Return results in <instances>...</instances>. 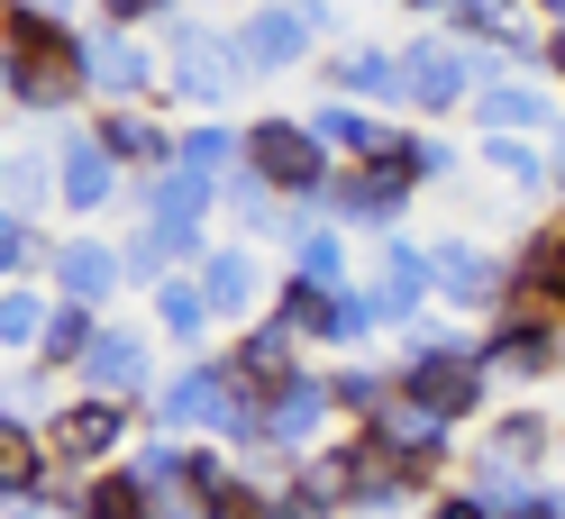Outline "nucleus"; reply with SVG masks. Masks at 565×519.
Wrapping results in <instances>:
<instances>
[{
	"instance_id": "nucleus-1",
	"label": "nucleus",
	"mask_w": 565,
	"mask_h": 519,
	"mask_svg": "<svg viewBox=\"0 0 565 519\" xmlns=\"http://www.w3.org/2000/svg\"><path fill=\"white\" fill-rule=\"evenodd\" d=\"M393 374H402V392H411V401H429L438 420H456V429H466L475 410H483V392H492L483 337H456V328H438V320H419V328L402 337Z\"/></svg>"
},
{
	"instance_id": "nucleus-2",
	"label": "nucleus",
	"mask_w": 565,
	"mask_h": 519,
	"mask_svg": "<svg viewBox=\"0 0 565 519\" xmlns=\"http://www.w3.org/2000/svg\"><path fill=\"white\" fill-rule=\"evenodd\" d=\"M246 173H265L282 201H310V210H320V192L338 183V155L310 137V119L265 110V119H246Z\"/></svg>"
},
{
	"instance_id": "nucleus-3",
	"label": "nucleus",
	"mask_w": 565,
	"mask_h": 519,
	"mask_svg": "<svg viewBox=\"0 0 565 519\" xmlns=\"http://www.w3.org/2000/svg\"><path fill=\"white\" fill-rule=\"evenodd\" d=\"M83 91H92V110H156L164 46L128 37V28H110V19H92L83 28Z\"/></svg>"
},
{
	"instance_id": "nucleus-4",
	"label": "nucleus",
	"mask_w": 565,
	"mask_h": 519,
	"mask_svg": "<svg viewBox=\"0 0 565 519\" xmlns=\"http://www.w3.org/2000/svg\"><path fill=\"white\" fill-rule=\"evenodd\" d=\"M237 55H228V28H210V19H173L164 28V91L173 100H192L201 119H220L228 100H237Z\"/></svg>"
},
{
	"instance_id": "nucleus-5",
	"label": "nucleus",
	"mask_w": 565,
	"mask_h": 519,
	"mask_svg": "<svg viewBox=\"0 0 565 519\" xmlns=\"http://www.w3.org/2000/svg\"><path fill=\"white\" fill-rule=\"evenodd\" d=\"M46 446H55V465L74 474V483H92V474H110V465H128V446H137V420H128V401H100V392H74L46 420Z\"/></svg>"
},
{
	"instance_id": "nucleus-6",
	"label": "nucleus",
	"mask_w": 565,
	"mask_h": 519,
	"mask_svg": "<svg viewBox=\"0 0 565 519\" xmlns=\"http://www.w3.org/2000/svg\"><path fill=\"white\" fill-rule=\"evenodd\" d=\"M429 264H438V301L456 310V320H502V310H520V273L511 256L475 247V237H429Z\"/></svg>"
},
{
	"instance_id": "nucleus-7",
	"label": "nucleus",
	"mask_w": 565,
	"mask_h": 519,
	"mask_svg": "<svg viewBox=\"0 0 565 519\" xmlns=\"http://www.w3.org/2000/svg\"><path fill=\"white\" fill-rule=\"evenodd\" d=\"M411 173L402 164H338V183L320 192V219H338V228H365V237H402V219H411Z\"/></svg>"
},
{
	"instance_id": "nucleus-8",
	"label": "nucleus",
	"mask_w": 565,
	"mask_h": 519,
	"mask_svg": "<svg viewBox=\"0 0 565 519\" xmlns=\"http://www.w3.org/2000/svg\"><path fill=\"white\" fill-rule=\"evenodd\" d=\"M156 328H128V320H100V337H92V356H83V374H74V392H100V401H156Z\"/></svg>"
},
{
	"instance_id": "nucleus-9",
	"label": "nucleus",
	"mask_w": 565,
	"mask_h": 519,
	"mask_svg": "<svg viewBox=\"0 0 565 519\" xmlns=\"http://www.w3.org/2000/svg\"><path fill=\"white\" fill-rule=\"evenodd\" d=\"M483 365L492 383H547V374H565V320L556 310H502L483 328Z\"/></svg>"
},
{
	"instance_id": "nucleus-10",
	"label": "nucleus",
	"mask_w": 565,
	"mask_h": 519,
	"mask_svg": "<svg viewBox=\"0 0 565 519\" xmlns=\"http://www.w3.org/2000/svg\"><path fill=\"white\" fill-rule=\"evenodd\" d=\"M329 429H338V392H329V365H301L282 392H265V446L274 456H320L329 446Z\"/></svg>"
},
{
	"instance_id": "nucleus-11",
	"label": "nucleus",
	"mask_w": 565,
	"mask_h": 519,
	"mask_svg": "<svg viewBox=\"0 0 565 519\" xmlns=\"http://www.w3.org/2000/svg\"><path fill=\"white\" fill-rule=\"evenodd\" d=\"M402 74H411V110H419V119L475 110V46L447 37V28H429V37L402 46Z\"/></svg>"
},
{
	"instance_id": "nucleus-12",
	"label": "nucleus",
	"mask_w": 565,
	"mask_h": 519,
	"mask_svg": "<svg viewBox=\"0 0 565 519\" xmlns=\"http://www.w3.org/2000/svg\"><path fill=\"white\" fill-rule=\"evenodd\" d=\"M365 301H374V320L383 328H419L429 320V301H438V264H429V247L419 237H383V256H374V273H365Z\"/></svg>"
},
{
	"instance_id": "nucleus-13",
	"label": "nucleus",
	"mask_w": 565,
	"mask_h": 519,
	"mask_svg": "<svg viewBox=\"0 0 565 519\" xmlns=\"http://www.w3.org/2000/svg\"><path fill=\"white\" fill-rule=\"evenodd\" d=\"M310 46H320V28H310L292 0H256L237 28H228V55H237V74H301Z\"/></svg>"
},
{
	"instance_id": "nucleus-14",
	"label": "nucleus",
	"mask_w": 565,
	"mask_h": 519,
	"mask_svg": "<svg viewBox=\"0 0 565 519\" xmlns=\"http://www.w3.org/2000/svg\"><path fill=\"white\" fill-rule=\"evenodd\" d=\"M192 283H201V301H210V320H220V328H256L265 310H274V283H282V273H265L256 247H210Z\"/></svg>"
},
{
	"instance_id": "nucleus-15",
	"label": "nucleus",
	"mask_w": 565,
	"mask_h": 519,
	"mask_svg": "<svg viewBox=\"0 0 565 519\" xmlns=\"http://www.w3.org/2000/svg\"><path fill=\"white\" fill-rule=\"evenodd\" d=\"M46 292L74 301V310H110V301L128 292V264H119L110 237L74 228V237H55V256H46Z\"/></svg>"
},
{
	"instance_id": "nucleus-16",
	"label": "nucleus",
	"mask_w": 565,
	"mask_h": 519,
	"mask_svg": "<svg viewBox=\"0 0 565 519\" xmlns=\"http://www.w3.org/2000/svg\"><path fill=\"white\" fill-rule=\"evenodd\" d=\"M365 437L383 446L393 465H411V474H447V456H456V420H438L429 401H411V392H393L365 420Z\"/></svg>"
},
{
	"instance_id": "nucleus-17",
	"label": "nucleus",
	"mask_w": 565,
	"mask_h": 519,
	"mask_svg": "<svg viewBox=\"0 0 565 519\" xmlns=\"http://www.w3.org/2000/svg\"><path fill=\"white\" fill-rule=\"evenodd\" d=\"M556 446H565V420H547V410H502V420H483L475 437V465H502V474H529V483H547L556 465Z\"/></svg>"
},
{
	"instance_id": "nucleus-18",
	"label": "nucleus",
	"mask_w": 565,
	"mask_h": 519,
	"mask_svg": "<svg viewBox=\"0 0 565 519\" xmlns=\"http://www.w3.org/2000/svg\"><path fill=\"white\" fill-rule=\"evenodd\" d=\"M55 183H64V210H74V219L110 210V201H137L128 164H119L110 147H100L92 128H83V137H55Z\"/></svg>"
},
{
	"instance_id": "nucleus-19",
	"label": "nucleus",
	"mask_w": 565,
	"mask_h": 519,
	"mask_svg": "<svg viewBox=\"0 0 565 519\" xmlns=\"http://www.w3.org/2000/svg\"><path fill=\"white\" fill-rule=\"evenodd\" d=\"M320 74H329V100H356V110H411L402 46H338Z\"/></svg>"
},
{
	"instance_id": "nucleus-20",
	"label": "nucleus",
	"mask_w": 565,
	"mask_h": 519,
	"mask_svg": "<svg viewBox=\"0 0 565 519\" xmlns=\"http://www.w3.org/2000/svg\"><path fill=\"white\" fill-rule=\"evenodd\" d=\"M228 365H237V383H256V392H282V383H292V374L310 365V346H301V328L282 320V310H265L256 328H237Z\"/></svg>"
},
{
	"instance_id": "nucleus-21",
	"label": "nucleus",
	"mask_w": 565,
	"mask_h": 519,
	"mask_svg": "<svg viewBox=\"0 0 565 519\" xmlns=\"http://www.w3.org/2000/svg\"><path fill=\"white\" fill-rule=\"evenodd\" d=\"M92 137L128 164V183H147V173H164V164H183V128H164L156 110H100Z\"/></svg>"
},
{
	"instance_id": "nucleus-22",
	"label": "nucleus",
	"mask_w": 565,
	"mask_h": 519,
	"mask_svg": "<svg viewBox=\"0 0 565 519\" xmlns=\"http://www.w3.org/2000/svg\"><path fill=\"white\" fill-rule=\"evenodd\" d=\"M475 128L483 137H556V91L539 74H520V83H502V91L475 100Z\"/></svg>"
},
{
	"instance_id": "nucleus-23",
	"label": "nucleus",
	"mask_w": 565,
	"mask_h": 519,
	"mask_svg": "<svg viewBox=\"0 0 565 519\" xmlns=\"http://www.w3.org/2000/svg\"><path fill=\"white\" fill-rule=\"evenodd\" d=\"M210 210H220V183H201L183 164H164V173L137 183V219H156V228H201Z\"/></svg>"
},
{
	"instance_id": "nucleus-24",
	"label": "nucleus",
	"mask_w": 565,
	"mask_h": 519,
	"mask_svg": "<svg viewBox=\"0 0 565 519\" xmlns=\"http://www.w3.org/2000/svg\"><path fill=\"white\" fill-rule=\"evenodd\" d=\"M83 55L74 64H10V110L19 119H74L83 110Z\"/></svg>"
},
{
	"instance_id": "nucleus-25",
	"label": "nucleus",
	"mask_w": 565,
	"mask_h": 519,
	"mask_svg": "<svg viewBox=\"0 0 565 519\" xmlns=\"http://www.w3.org/2000/svg\"><path fill=\"white\" fill-rule=\"evenodd\" d=\"M46 474H55L46 429H38V420H10V410H0V510H19Z\"/></svg>"
},
{
	"instance_id": "nucleus-26",
	"label": "nucleus",
	"mask_w": 565,
	"mask_h": 519,
	"mask_svg": "<svg viewBox=\"0 0 565 519\" xmlns=\"http://www.w3.org/2000/svg\"><path fill=\"white\" fill-rule=\"evenodd\" d=\"M292 273H301V283H320V292H356V256H347V228L310 210V219L292 228Z\"/></svg>"
},
{
	"instance_id": "nucleus-27",
	"label": "nucleus",
	"mask_w": 565,
	"mask_h": 519,
	"mask_svg": "<svg viewBox=\"0 0 565 519\" xmlns=\"http://www.w3.org/2000/svg\"><path fill=\"white\" fill-rule=\"evenodd\" d=\"M55 310H64V301H55L46 283H0V356H28V365H38Z\"/></svg>"
},
{
	"instance_id": "nucleus-28",
	"label": "nucleus",
	"mask_w": 565,
	"mask_h": 519,
	"mask_svg": "<svg viewBox=\"0 0 565 519\" xmlns=\"http://www.w3.org/2000/svg\"><path fill=\"white\" fill-rule=\"evenodd\" d=\"M147 301H156V337H173L183 356H210V328H220V320H210V301H201V283H192V273L156 283Z\"/></svg>"
},
{
	"instance_id": "nucleus-29",
	"label": "nucleus",
	"mask_w": 565,
	"mask_h": 519,
	"mask_svg": "<svg viewBox=\"0 0 565 519\" xmlns=\"http://www.w3.org/2000/svg\"><path fill=\"white\" fill-rule=\"evenodd\" d=\"M0 210H19V219H38V210H64V183H55V147H19V155H10Z\"/></svg>"
},
{
	"instance_id": "nucleus-30",
	"label": "nucleus",
	"mask_w": 565,
	"mask_h": 519,
	"mask_svg": "<svg viewBox=\"0 0 565 519\" xmlns=\"http://www.w3.org/2000/svg\"><path fill=\"white\" fill-rule=\"evenodd\" d=\"M329 392H338V420L365 429L374 410L402 392V374H393V365H365V356H338V365H329Z\"/></svg>"
},
{
	"instance_id": "nucleus-31",
	"label": "nucleus",
	"mask_w": 565,
	"mask_h": 519,
	"mask_svg": "<svg viewBox=\"0 0 565 519\" xmlns=\"http://www.w3.org/2000/svg\"><path fill=\"white\" fill-rule=\"evenodd\" d=\"M237 164H246V128H228V119H192V128H183V173L228 183Z\"/></svg>"
},
{
	"instance_id": "nucleus-32",
	"label": "nucleus",
	"mask_w": 565,
	"mask_h": 519,
	"mask_svg": "<svg viewBox=\"0 0 565 519\" xmlns=\"http://www.w3.org/2000/svg\"><path fill=\"white\" fill-rule=\"evenodd\" d=\"M483 164L502 173V183H520V192H556V173H547V137H483Z\"/></svg>"
},
{
	"instance_id": "nucleus-33",
	"label": "nucleus",
	"mask_w": 565,
	"mask_h": 519,
	"mask_svg": "<svg viewBox=\"0 0 565 519\" xmlns=\"http://www.w3.org/2000/svg\"><path fill=\"white\" fill-rule=\"evenodd\" d=\"M301 483L320 493L338 519H347V501H356V437H329L320 456H301Z\"/></svg>"
},
{
	"instance_id": "nucleus-34",
	"label": "nucleus",
	"mask_w": 565,
	"mask_h": 519,
	"mask_svg": "<svg viewBox=\"0 0 565 519\" xmlns=\"http://www.w3.org/2000/svg\"><path fill=\"white\" fill-rule=\"evenodd\" d=\"M92 337H100V310H74V301H64L55 328H46V346H38V365H46V374H83Z\"/></svg>"
},
{
	"instance_id": "nucleus-35",
	"label": "nucleus",
	"mask_w": 565,
	"mask_h": 519,
	"mask_svg": "<svg viewBox=\"0 0 565 519\" xmlns=\"http://www.w3.org/2000/svg\"><path fill=\"white\" fill-rule=\"evenodd\" d=\"M55 256V237L38 219H19V210H0V283H28V273H46Z\"/></svg>"
},
{
	"instance_id": "nucleus-36",
	"label": "nucleus",
	"mask_w": 565,
	"mask_h": 519,
	"mask_svg": "<svg viewBox=\"0 0 565 519\" xmlns=\"http://www.w3.org/2000/svg\"><path fill=\"white\" fill-rule=\"evenodd\" d=\"M74 519H156V501L128 483V465H110V474H92V483H83Z\"/></svg>"
},
{
	"instance_id": "nucleus-37",
	"label": "nucleus",
	"mask_w": 565,
	"mask_h": 519,
	"mask_svg": "<svg viewBox=\"0 0 565 519\" xmlns=\"http://www.w3.org/2000/svg\"><path fill=\"white\" fill-rule=\"evenodd\" d=\"M256 519H338V510L292 474V483H256Z\"/></svg>"
},
{
	"instance_id": "nucleus-38",
	"label": "nucleus",
	"mask_w": 565,
	"mask_h": 519,
	"mask_svg": "<svg viewBox=\"0 0 565 519\" xmlns=\"http://www.w3.org/2000/svg\"><path fill=\"white\" fill-rule=\"evenodd\" d=\"M402 173H411L419 192H429V183H456V147H447V137H429V128H411V147H402Z\"/></svg>"
},
{
	"instance_id": "nucleus-39",
	"label": "nucleus",
	"mask_w": 565,
	"mask_h": 519,
	"mask_svg": "<svg viewBox=\"0 0 565 519\" xmlns=\"http://www.w3.org/2000/svg\"><path fill=\"white\" fill-rule=\"evenodd\" d=\"M92 19H110V28H128V37H147V28H173V19H183V0H100Z\"/></svg>"
},
{
	"instance_id": "nucleus-40",
	"label": "nucleus",
	"mask_w": 565,
	"mask_h": 519,
	"mask_svg": "<svg viewBox=\"0 0 565 519\" xmlns=\"http://www.w3.org/2000/svg\"><path fill=\"white\" fill-rule=\"evenodd\" d=\"M10 10H28V19H55V28H83V10H100V0H10Z\"/></svg>"
},
{
	"instance_id": "nucleus-41",
	"label": "nucleus",
	"mask_w": 565,
	"mask_h": 519,
	"mask_svg": "<svg viewBox=\"0 0 565 519\" xmlns=\"http://www.w3.org/2000/svg\"><path fill=\"white\" fill-rule=\"evenodd\" d=\"M419 519H492V510H483V501L466 493V483H447V493H438L429 510H419Z\"/></svg>"
},
{
	"instance_id": "nucleus-42",
	"label": "nucleus",
	"mask_w": 565,
	"mask_h": 519,
	"mask_svg": "<svg viewBox=\"0 0 565 519\" xmlns=\"http://www.w3.org/2000/svg\"><path fill=\"white\" fill-rule=\"evenodd\" d=\"M292 10H301V19H310V28H320V46H329V37H338V10H329V0H292Z\"/></svg>"
},
{
	"instance_id": "nucleus-43",
	"label": "nucleus",
	"mask_w": 565,
	"mask_h": 519,
	"mask_svg": "<svg viewBox=\"0 0 565 519\" xmlns=\"http://www.w3.org/2000/svg\"><path fill=\"white\" fill-rule=\"evenodd\" d=\"M539 64H547V74L565 83V28H547V37H539Z\"/></svg>"
},
{
	"instance_id": "nucleus-44",
	"label": "nucleus",
	"mask_w": 565,
	"mask_h": 519,
	"mask_svg": "<svg viewBox=\"0 0 565 519\" xmlns=\"http://www.w3.org/2000/svg\"><path fill=\"white\" fill-rule=\"evenodd\" d=\"M529 19H539V37H547V28H565V0H529Z\"/></svg>"
},
{
	"instance_id": "nucleus-45",
	"label": "nucleus",
	"mask_w": 565,
	"mask_h": 519,
	"mask_svg": "<svg viewBox=\"0 0 565 519\" xmlns=\"http://www.w3.org/2000/svg\"><path fill=\"white\" fill-rule=\"evenodd\" d=\"M0 100H10V55H0Z\"/></svg>"
},
{
	"instance_id": "nucleus-46",
	"label": "nucleus",
	"mask_w": 565,
	"mask_h": 519,
	"mask_svg": "<svg viewBox=\"0 0 565 519\" xmlns=\"http://www.w3.org/2000/svg\"><path fill=\"white\" fill-rule=\"evenodd\" d=\"M0 183H10V147H0Z\"/></svg>"
},
{
	"instance_id": "nucleus-47",
	"label": "nucleus",
	"mask_w": 565,
	"mask_h": 519,
	"mask_svg": "<svg viewBox=\"0 0 565 519\" xmlns=\"http://www.w3.org/2000/svg\"><path fill=\"white\" fill-rule=\"evenodd\" d=\"M402 10H419V0H402Z\"/></svg>"
}]
</instances>
